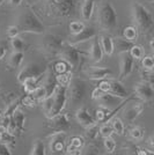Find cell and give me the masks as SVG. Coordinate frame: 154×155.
<instances>
[{"instance_id": "6da1fadb", "label": "cell", "mask_w": 154, "mask_h": 155, "mask_svg": "<svg viewBox=\"0 0 154 155\" xmlns=\"http://www.w3.org/2000/svg\"><path fill=\"white\" fill-rule=\"evenodd\" d=\"M67 100H69L67 87L58 84L56 91H53L51 96H49L43 101V110H44L46 118H51V117L57 116L60 112H63Z\"/></svg>"}, {"instance_id": "7a4b0ae2", "label": "cell", "mask_w": 154, "mask_h": 155, "mask_svg": "<svg viewBox=\"0 0 154 155\" xmlns=\"http://www.w3.org/2000/svg\"><path fill=\"white\" fill-rule=\"evenodd\" d=\"M16 26L19 27L21 32H30L43 35L45 34V27L39 18L34 13V11L29 7H26L18 16Z\"/></svg>"}, {"instance_id": "3957f363", "label": "cell", "mask_w": 154, "mask_h": 155, "mask_svg": "<svg viewBox=\"0 0 154 155\" xmlns=\"http://www.w3.org/2000/svg\"><path fill=\"white\" fill-rule=\"evenodd\" d=\"M97 23L104 31H112L117 27V13L109 0H101L97 5Z\"/></svg>"}, {"instance_id": "277c9868", "label": "cell", "mask_w": 154, "mask_h": 155, "mask_svg": "<svg viewBox=\"0 0 154 155\" xmlns=\"http://www.w3.org/2000/svg\"><path fill=\"white\" fill-rule=\"evenodd\" d=\"M131 14L133 26L141 34H148L154 26V20L152 13L140 2H133L131 6Z\"/></svg>"}, {"instance_id": "5b68a950", "label": "cell", "mask_w": 154, "mask_h": 155, "mask_svg": "<svg viewBox=\"0 0 154 155\" xmlns=\"http://www.w3.org/2000/svg\"><path fill=\"white\" fill-rule=\"evenodd\" d=\"M77 0H46L45 9L49 15L69 18L75 13Z\"/></svg>"}, {"instance_id": "8992f818", "label": "cell", "mask_w": 154, "mask_h": 155, "mask_svg": "<svg viewBox=\"0 0 154 155\" xmlns=\"http://www.w3.org/2000/svg\"><path fill=\"white\" fill-rule=\"evenodd\" d=\"M86 95V84L80 78H72L70 84L67 87V96L73 105L80 104Z\"/></svg>"}, {"instance_id": "52a82bcc", "label": "cell", "mask_w": 154, "mask_h": 155, "mask_svg": "<svg viewBox=\"0 0 154 155\" xmlns=\"http://www.w3.org/2000/svg\"><path fill=\"white\" fill-rule=\"evenodd\" d=\"M58 57L59 59H63L70 65L72 71L78 70V67L81 64V53L74 48L73 44H71L70 42H65Z\"/></svg>"}, {"instance_id": "ba28073f", "label": "cell", "mask_w": 154, "mask_h": 155, "mask_svg": "<svg viewBox=\"0 0 154 155\" xmlns=\"http://www.w3.org/2000/svg\"><path fill=\"white\" fill-rule=\"evenodd\" d=\"M64 43L65 41H63L60 36L48 34L44 36V38L42 39L41 49L44 53L49 54V56H58Z\"/></svg>"}, {"instance_id": "9c48e42d", "label": "cell", "mask_w": 154, "mask_h": 155, "mask_svg": "<svg viewBox=\"0 0 154 155\" xmlns=\"http://www.w3.org/2000/svg\"><path fill=\"white\" fill-rule=\"evenodd\" d=\"M45 72H46V68L43 67V66H41L39 64H35V63H30V64L26 65V66H23V67H21V70L20 72L18 73V81H19L20 84H22L25 80L27 79H30V78H37V77H41V75H43L45 74Z\"/></svg>"}, {"instance_id": "30bf717a", "label": "cell", "mask_w": 154, "mask_h": 155, "mask_svg": "<svg viewBox=\"0 0 154 155\" xmlns=\"http://www.w3.org/2000/svg\"><path fill=\"white\" fill-rule=\"evenodd\" d=\"M135 95L142 102H151L154 98V88L152 82L145 80L140 81L135 86Z\"/></svg>"}, {"instance_id": "8fae6325", "label": "cell", "mask_w": 154, "mask_h": 155, "mask_svg": "<svg viewBox=\"0 0 154 155\" xmlns=\"http://www.w3.org/2000/svg\"><path fill=\"white\" fill-rule=\"evenodd\" d=\"M46 126L50 127L55 132H62V131H67L71 127L70 118L66 114L60 112L57 116H53L51 118H48Z\"/></svg>"}, {"instance_id": "7c38bea8", "label": "cell", "mask_w": 154, "mask_h": 155, "mask_svg": "<svg viewBox=\"0 0 154 155\" xmlns=\"http://www.w3.org/2000/svg\"><path fill=\"white\" fill-rule=\"evenodd\" d=\"M118 56H119V80L122 81L133 71L135 58L130 54V52H124Z\"/></svg>"}, {"instance_id": "4fadbf2b", "label": "cell", "mask_w": 154, "mask_h": 155, "mask_svg": "<svg viewBox=\"0 0 154 155\" xmlns=\"http://www.w3.org/2000/svg\"><path fill=\"white\" fill-rule=\"evenodd\" d=\"M66 131L62 132H53L50 137V149L52 153H62L66 146Z\"/></svg>"}, {"instance_id": "5bb4252c", "label": "cell", "mask_w": 154, "mask_h": 155, "mask_svg": "<svg viewBox=\"0 0 154 155\" xmlns=\"http://www.w3.org/2000/svg\"><path fill=\"white\" fill-rule=\"evenodd\" d=\"M123 98L118 96H115L112 95L111 93H104L102 96L97 100V103L101 108H104V109L109 110H115V108L119 107V104H122Z\"/></svg>"}, {"instance_id": "9a60e30c", "label": "cell", "mask_w": 154, "mask_h": 155, "mask_svg": "<svg viewBox=\"0 0 154 155\" xmlns=\"http://www.w3.org/2000/svg\"><path fill=\"white\" fill-rule=\"evenodd\" d=\"M75 118H77L78 123L80 124L82 127H85L86 130L95 126L97 123L95 117L92 116V114H90L86 108H80V109H78L77 112H75Z\"/></svg>"}, {"instance_id": "2e32d148", "label": "cell", "mask_w": 154, "mask_h": 155, "mask_svg": "<svg viewBox=\"0 0 154 155\" xmlns=\"http://www.w3.org/2000/svg\"><path fill=\"white\" fill-rule=\"evenodd\" d=\"M144 111V102H136L132 105L128 107L126 109L123 111V118L128 122V123H133L136 119L141 115V112Z\"/></svg>"}, {"instance_id": "e0dca14e", "label": "cell", "mask_w": 154, "mask_h": 155, "mask_svg": "<svg viewBox=\"0 0 154 155\" xmlns=\"http://www.w3.org/2000/svg\"><path fill=\"white\" fill-rule=\"evenodd\" d=\"M96 35H97L96 30H95L93 27L86 26L81 32H79L77 35H72L69 42H70L71 44H73V45H77V44H80V43H82V42L93 39Z\"/></svg>"}, {"instance_id": "ac0fdd59", "label": "cell", "mask_w": 154, "mask_h": 155, "mask_svg": "<svg viewBox=\"0 0 154 155\" xmlns=\"http://www.w3.org/2000/svg\"><path fill=\"white\" fill-rule=\"evenodd\" d=\"M86 74L92 80H103L112 74L111 70L107 67H100V66H90L86 70Z\"/></svg>"}, {"instance_id": "d6986e66", "label": "cell", "mask_w": 154, "mask_h": 155, "mask_svg": "<svg viewBox=\"0 0 154 155\" xmlns=\"http://www.w3.org/2000/svg\"><path fill=\"white\" fill-rule=\"evenodd\" d=\"M103 54H104V52L100 44V39L95 36L89 46V59L93 63H100L103 59Z\"/></svg>"}, {"instance_id": "ffe728a7", "label": "cell", "mask_w": 154, "mask_h": 155, "mask_svg": "<svg viewBox=\"0 0 154 155\" xmlns=\"http://www.w3.org/2000/svg\"><path fill=\"white\" fill-rule=\"evenodd\" d=\"M109 93H111V94L115 95V96L121 97L123 100H126L129 97L128 91H126V88L123 86L121 80H115V79H111V80H110Z\"/></svg>"}, {"instance_id": "44dd1931", "label": "cell", "mask_w": 154, "mask_h": 155, "mask_svg": "<svg viewBox=\"0 0 154 155\" xmlns=\"http://www.w3.org/2000/svg\"><path fill=\"white\" fill-rule=\"evenodd\" d=\"M84 146H85V139L82 137H79V136L73 137L70 140V142H69L67 147H66V153L67 154H80L81 153L80 150L84 149Z\"/></svg>"}, {"instance_id": "7402d4cb", "label": "cell", "mask_w": 154, "mask_h": 155, "mask_svg": "<svg viewBox=\"0 0 154 155\" xmlns=\"http://www.w3.org/2000/svg\"><path fill=\"white\" fill-rule=\"evenodd\" d=\"M46 73V72H45ZM44 75H41V77H37V78H30V79H27L25 80L23 82H22V86H23V89L26 91L27 94H32L34 91L37 89V87H38L39 84H42V81H43V79H44Z\"/></svg>"}, {"instance_id": "603a6c76", "label": "cell", "mask_w": 154, "mask_h": 155, "mask_svg": "<svg viewBox=\"0 0 154 155\" xmlns=\"http://www.w3.org/2000/svg\"><path fill=\"white\" fill-rule=\"evenodd\" d=\"M100 44L102 46V50L104 54L111 56L115 51V44H114V38L109 35H101L100 37Z\"/></svg>"}, {"instance_id": "cb8c5ba5", "label": "cell", "mask_w": 154, "mask_h": 155, "mask_svg": "<svg viewBox=\"0 0 154 155\" xmlns=\"http://www.w3.org/2000/svg\"><path fill=\"white\" fill-rule=\"evenodd\" d=\"M95 7V0H84L81 6V18L85 21H89L94 13Z\"/></svg>"}, {"instance_id": "d4e9b609", "label": "cell", "mask_w": 154, "mask_h": 155, "mask_svg": "<svg viewBox=\"0 0 154 155\" xmlns=\"http://www.w3.org/2000/svg\"><path fill=\"white\" fill-rule=\"evenodd\" d=\"M12 120L15 124L18 132H23L25 131V129H26V116H25L23 111H21L20 109L16 110L12 116Z\"/></svg>"}, {"instance_id": "484cf974", "label": "cell", "mask_w": 154, "mask_h": 155, "mask_svg": "<svg viewBox=\"0 0 154 155\" xmlns=\"http://www.w3.org/2000/svg\"><path fill=\"white\" fill-rule=\"evenodd\" d=\"M114 44H115V50H117L118 54L124 53V52H129L133 45L132 42L125 39L124 37H118V38L114 39Z\"/></svg>"}, {"instance_id": "4316f807", "label": "cell", "mask_w": 154, "mask_h": 155, "mask_svg": "<svg viewBox=\"0 0 154 155\" xmlns=\"http://www.w3.org/2000/svg\"><path fill=\"white\" fill-rule=\"evenodd\" d=\"M23 58H25L23 52L13 51L7 59V64L9 65L12 68H19L22 64V61H23Z\"/></svg>"}, {"instance_id": "83f0119b", "label": "cell", "mask_w": 154, "mask_h": 155, "mask_svg": "<svg viewBox=\"0 0 154 155\" xmlns=\"http://www.w3.org/2000/svg\"><path fill=\"white\" fill-rule=\"evenodd\" d=\"M20 105V100L19 98H14L13 101H11L9 103L7 104L6 109L4 111V118H11L14 115V112L19 109Z\"/></svg>"}, {"instance_id": "f1b7e54d", "label": "cell", "mask_w": 154, "mask_h": 155, "mask_svg": "<svg viewBox=\"0 0 154 155\" xmlns=\"http://www.w3.org/2000/svg\"><path fill=\"white\" fill-rule=\"evenodd\" d=\"M123 37L133 43L138 37V29L136 28V26L125 27L124 30H123Z\"/></svg>"}, {"instance_id": "f546056e", "label": "cell", "mask_w": 154, "mask_h": 155, "mask_svg": "<svg viewBox=\"0 0 154 155\" xmlns=\"http://www.w3.org/2000/svg\"><path fill=\"white\" fill-rule=\"evenodd\" d=\"M110 124L114 129V133L118 134V136H123L124 134V131H125V127H124V123L121 118L118 117H112L111 120H110Z\"/></svg>"}, {"instance_id": "4dcf8cb0", "label": "cell", "mask_w": 154, "mask_h": 155, "mask_svg": "<svg viewBox=\"0 0 154 155\" xmlns=\"http://www.w3.org/2000/svg\"><path fill=\"white\" fill-rule=\"evenodd\" d=\"M72 72L73 71H69L65 72V73H59V74H56V81L59 86H64V87H69L71 80H72Z\"/></svg>"}, {"instance_id": "1f68e13d", "label": "cell", "mask_w": 154, "mask_h": 155, "mask_svg": "<svg viewBox=\"0 0 154 155\" xmlns=\"http://www.w3.org/2000/svg\"><path fill=\"white\" fill-rule=\"evenodd\" d=\"M129 137L133 141H140L144 138V129L140 126H132L129 130Z\"/></svg>"}, {"instance_id": "d6a6232c", "label": "cell", "mask_w": 154, "mask_h": 155, "mask_svg": "<svg viewBox=\"0 0 154 155\" xmlns=\"http://www.w3.org/2000/svg\"><path fill=\"white\" fill-rule=\"evenodd\" d=\"M0 142L8 146V147L14 146L15 145V134L12 133V132H9V131L4 132L2 134H0Z\"/></svg>"}, {"instance_id": "836d02e7", "label": "cell", "mask_w": 154, "mask_h": 155, "mask_svg": "<svg viewBox=\"0 0 154 155\" xmlns=\"http://www.w3.org/2000/svg\"><path fill=\"white\" fill-rule=\"evenodd\" d=\"M11 46H12V49H13V51H21L23 52L26 50V43H25V41L19 37V36H15L13 38L11 39Z\"/></svg>"}, {"instance_id": "e575fe53", "label": "cell", "mask_w": 154, "mask_h": 155, "mask_svg": "<svg viewBox=\"0 0 154 155\" xmlns=\"http://www.w3.org/2000/svg\"><path fill=\"white\" fill-rule=\"evenodd\" d=\"M32 155H45V145L41 139L35 140L32 147Z\"/></svg>"}, {"instance_id": "d590c367", "label": "cell", "mask_w": 154, "mask_h": 155, "mask_svg": "<svg viewBox=\"0 0 154 155\" xmlns=\"http://www.w3.org/2000/svg\"><path fill=\"white\" fill-rule=\"evenodd\" d=\"M69 71H72V68H71V66L65 60L63 59H59L57 63H55L53 65V72L56 73V74H59V73H65V72H69Z\"/></svg>"}, {"instance_id": "8d00e7d4", "label": "cell", "mask_w": 154, "mask_h": 155, "mask_svg": "<svg viewBox=\"0 0 154 155\" xmlns=\"http://www.w3.org/2000/svg\"><path fill=\"white\" fill-rule=\"evenodd\" d=\"M130 54L135 59H138V60H141L145 56V50L141 45H138V44H133L132 48L130 49Z\"/></svg>"}, {"instance_id": "74e56055", "label": "cell", "mask_w": 154, "mask_h": 155, "mask_svg": "<svg viewBox=\"0 0 154 155\" xmlns=\"http://www.w3.org/2000/svg\"><path fill=\"white\" fill-rule=\"evenodd\" d=\"M85 23L81 22V21H72L69 26V29H70L71 35H77L79 32H81L85 28Z\"/></svg>"}, {"instance_id": "f35d334b", "label": "cell", "mask_w": 154, "mask_h": 155, "mask_svg": "<svg viewBox=\"0 0 154 155\" xmlns=\"http://www.w3.org/2000/svg\"><path fill=\"white\" fill-rule=\"evenodd\" d=\"M112 133H114V129H112L111 124H109V123L102 124V125L100 126V129H99V134H100L101 137H103V138L111 137L112 136Z\"/></svg>"}, {"instance_id": "ab89813d", "label": "cell", "mask_w": 154, "mask_h": 155, "mask_svg": "<svg viewBox=\"0 0 154 155\" xmlns=\"http://www.w3.org/2000/svg\"><path fill=\"white\" fill-rule=\"evenodd\" d=\"M103 147L107 150V153H114L116 149V141L112 137H107L104 138L103 141Z\"/></svg>"}, {"instance_id": "60d3db41", "label": "cell", "mask_w": 154, "mask_h": 155, "mask_svg": "<svg viewBox=\"0 0 154 155\" xmlns=\"http://www.w3.org/2000/svg\"><path fill=\"white\" fill-rule=\"evenodd\" d=\"M141 66L144 70L149 71L154 66V56H144V58L141 59Z\"/></svg>"}, {"instance_id": "b9f144b4", "label": "cell", "mask_w": 154, "mask_h": 155, "mask_svg": "<svg viewBox=\"0 0 154 155\" xmlns=\"http://www.w3.org/2000/svg\"><path fill=\"white\" fill-rule=\"evenodd\" d=\"M21 103L26 107H29V108H32L35 104L37 103L36 98L32 96V94H27V96H25L22 100H21Z\"/></svg>"}, {"instance_id": "7bdbcfd3", "label": "cell", "mask_w": 154, "mask_h": 155, "mask_svg": "<svg viewBox=\"0 0 154 155\" xmlns=\"http://www.w3.org/2000/svg\"><path fill=\"white\" fill-rule=\"evenodd\" d=\"M20 29L19 27L16 26V25H12V26H8L6 29V35L8 37H11V38H13L15 36H19L20 34Z\"/></svg>"}, {"instance_id": "ee69618b", "label": "cell", "mask_w": 154, "mask_h": 155, "mask_svg": "<svg viewBox=\"0 0 154 155\" xmlns=\"http://www.w3.org/2000/svg\"><path fill=\"white\" fill-rule=\"evenodd\" d=\"M99 88H101L104 93H109L110 91V80H107V79H103V80H100V84L97 86Z\"/></svg>"}, {"instance_id": "f6af8a7d", "label": "cell", "mask_w": 154, "mask_h": 155, "mask_svg": "<svg viewBox=\"0 0 154 155\" xmlns=\"http://www.w3.org/2000/svg\"><path fill=\"white\" fill-rule=\"evenodd\" d=\"M95 126H96V125H95ZM95 126L87 129V138L89 139L90 141H92V140H94V139L96 138V134L99 133V131L96 132V127H95Z\"/></svg>"}, {"instance_id": "bcb514c9", "label": "cell", "mask_w": 154, "mask_h": 155, "mask_svg": "<svg viewBox=\"0 0 154 155\" xmlns=\"http://www.w3.org/2000/svg\"><path fill=\"white\" fill-rule=\"evenodd\" d=\"M103 94H104V91H103L101 88L96 87V88L93 91V93H92V98H93V100H96V101H97L100 97L102 96Z\"/></svg>"}, {"instance_id": "7dc6e473", "label": "cell", "mask_w": 154, "mask_h": 155, "mask_svg": "<svg viewBox=\"0 0 154 155\" xmlns=\"http://www.w3.org/2000/svg\"><path fill=\"white\" fill-rule=\"evenodd\" d=\"M11 154H12V152H11L9 147L0 142V155H11Z\"/></svg>"}, {"instance_id": "c3c4849f", "label": "cell", "mask_w": 154, "mask_h": 155, "mask_svg": "<svg viewBox=\"0 0 154 155\" xmlns=\"http://www.w3.org/2000/svg\"><path fill=\"white\" fill-rule=\"evenodd\" d=\"M136 154L138 155H153L154 152L152 150H148V149H145V148H139V147H136Z\"/></svg>"}, {"instance_id": "681fc988", "label": "cell", "mask_w": 154, "mask_h": 155, "mask_svg": "<svg viewBox=\"0 0 154 155\" xmlns=\"http://www.w3.org/2000/svg\"><path fill=\"white\" fill-rule=\"evenodd\" d=\"M7 2L11 5V6H15V7H18L20 6L21 4H22V1L23 0H6Z\"/></svg>"}, {"instance_id": "f907efd6", "label": "cell", "mask_w": 154, "mask_h": 155, "mask_svg": "<svg viewBox=\"0 0 154 155\" xmlns=\"http://www.w3.org/2000/svg\"><path fill=\"white\" fill-rule=\"evenodd\" d=\"M6 53H7V50H6V48L2 45V44H0V60L1 59H4L5 58V56H6Z\"/></svg>"}, {"instance_id": "816d5d0a", "label": "cell", "mask_w": 154, "mask_h": 155, "mask_svg": "<svg viewBox=\"0 0 154 155\" xmlns=\"http://www.w3.org/2000/svg\"><path fill=\"white\" fill-rule=\"evenodd\" d=\"M146 77H148V80H149V81H153L154 80V66L149 71L146 72Z\"/></svg>"}, {"instance_id": "f5cc1de1", "label": "cell", "mask_w": 154, "mask_h": 155, "mask_svg": "<svg viewBox=\"0 0 154 155\" xmlns=\"http://www.w3.org/2000/svg\"><path fill=\"white\" fill-rule=\"evenodd\" d=\"M6 131H8L6 125H5V124H0V134H2V133L6 132Z\"/></svg>"}, {"instance_id": "db71d44e", "label": "cell", "mask_w": 154, "mask_h": 155, "mask_svg": "<svg viewBox=\"0 0 154 155\" xmlns=\"http://www.w3.org/2000/svg\"><path fill=\"white\" fill-rule=\"evenodd\" d=\"M149 46H151V49H152V51H153V53H154V38L149 42Z\"/></svg>"}, {"instance_id": "11a10c76", "label": "cell", "mask_w": 154, "mask_h": 155, "mask_svg": "<svg viewBox=\"0 0 154 155\" xmlns=\"http://www.w3.org/2000/svg\"><path fill=\"white\" fill-rule=\"evenodd\" d=\"M2 119H4V115H2V114H1V112H0V123H1V122H2Z\"/></svg>"}, {"instance_id": "9f6ffc18", "label": "cell", "mask_w": 154, "mask_h": 155, "mask_svg": "<svg viewBox=\"0 0 154 155\" xmlns=\"http://www.w3.org/2000/svg\"><path fill=\"white\" fill-rule=\"evenodd\" d=\"M151 145L153 146V148H154V137L152 138V139H151Z\"/></svg>"}, {"instance_id": "6f0895ef", "label": "cell", "mask_w": 154, "mask_h": 155, "mask_svg": "<svg viewBox=\"0 0 154 155\" xmlns=\"http://www.w3.org/2000/svg\"><path fill=\"white\" fill-rule=\"evenodd\" d=\"M4 2H6V0H0V6H1Z\"/></svg>"}]
</instances>
